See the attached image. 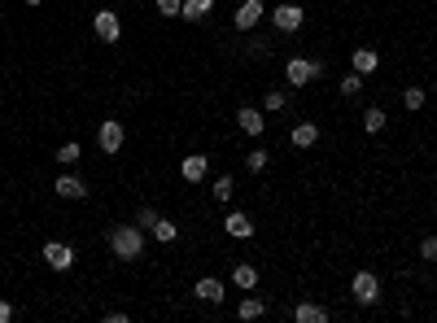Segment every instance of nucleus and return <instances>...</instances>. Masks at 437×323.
<instances>
[{
  "mask_svg": "<svg viewBox=\"0 0 437 323\" xmlns=\"http://www.w3.org/2000/svg\"><path fill=\"white\" fill-rule=\"evenodd\" d=\"M180 9H184V0H158V13H162V18H180Z\"/></svg>",
  "mask_w": 437,
  "mask_h": 323,
  "instance_id": "25",
  "label": "nucleus"
},
{
  "mask_svg": "<svg viewBox=\"0 0 437 323\" xmlns=\"http://www.w3.org/2000/svg\"><path fill=\"white\" fill-rule=\"evenodd\" d=\"M96 140H101V153H118L123 140H127V132H123L118 118H105L101 127H96Z\"/></svg>",
  "mask_w": 437,
  "mask_h": 323,
  "instance_id": "6",
  "label": "nucleus"
},
{
  "mask_svg": "<svg viewBox=\"0 0 437 323\" xmlns=\"http://www.w3.org/2000/svg\"><path fill=\"white\" fill-rule=\"evenodd\" d=\"M26 5H44V0H26Z\"/></svg>",
  "mask_w": 437,
  "mask_h": 323,
  "instance_id": "32",
  "label": "nucleus"
},
{
  "mask_svg": "<svg viewBox=\"0 0 437 323\" xmlns=\"http://www.w3.org/2000/svg\"><path fill=\"white\" fill-rule=\"evenodd\" d=\"M363 127H367V132H381V127H385V109H376V105L363 109Z\"/></svg>",
  "mask_w": 437,
  "mask_h": 323,
  "instance_id": "23",
  "label": "nucleus"
},
{
  "mask_svg": "<svg viewBox=\"0 0 437 323\" xmlns=\"http://www.w3.org/2000/svg\"><path fill=\"white\" fill-rule=\"evenodd\" d=\"M192 293H197L201 301H223V280H215V276H201L197 284H192Z\"/></svg>",
  "mask_w": 437,
  "mask_h": 323,
  "instance_id": "12",
  "label": "nucleus"
},
{
  "mask_svg": "<svg viewBox=\"0 0 437 323\" xmlns=\"http://www.w3.org/2000/svg\"><path fill=\"white\" fill-rule=\"evenodd\" d=\"M232 175H219V180H215V188H210V192H215V201H232Z\"/></svg>",
  "mask_w": 437,
  "mask_h": 323,
  "instance_id": "22",
  "label": "nucleus"
},
{
  "mask_svg": "<svg viewBox=\"0 0 437 323\" xmlns=\"http://www.w3.org/2000/svg\"><path fill=\"white\" fill-rule=\"evenodd\" d=\"M420 258H424V262H437V236H424V240H420Z\"/></svg>",
  "mask_w": 437,
  "mask_h": 323,
  "instance_id": "27",
  "label": "nucleus"
},
{
  "mask_svg": "<svg viewBox=\"0 0 437 323\" xmlns=\"http://www.w3.org/2000/svg\"><path fill=\"white\" fill-rule=\"evenodd\" d=\"M232 284L236 288H258V267L254 262H236L232 267Z\"/></svg>",
  "mask_w": 437,
  "mask_h": 323,
  "instance_id": "14",
  "label": "nucleus"
},
{
  "mask_svg": "<svg viewBox=\"0 0 437 323\" xmlns=\"http://www.w3.org/2000/svg\"><path fill=\"white\" fill-rule=\"evenodd\" d=\"M350 293H354V301H359V306H376V297H381V280L371 276V271H359V276L350 280Z\"/></svg>",
  "mask_w": 437,
  "mask_h": 323,
  "instance_id": "4",
  "label": "nucleus"
},
{
  "mask_svg": "<svg viewBox=\"0 0 437 323\" xmlns=\"http://www.w3.org/2000/svg\"><path fill=\"white\" fill-rule=\"evenodd\" d=\"M271 22H276V31H284V36H289V31H298V26L306 22V13H302L298 5H289V0H284V5L271 9Z\"/></svg>",
  "mask_w": 437,
  "mask_h": 323,
  "instance_id": "7",
  "label": "nucleus"
},
{
  "mask_svg": "<svg viewBox=\"0 0 437 323\" xmlns=\"http://www.w3.org/2000/svg\"><path fill=\"white\" fill-rule=\"evenodd\" d=\"M263 105H267V109H284V92H267Z\"/></svg>",
  "mask_w": 437,
  "mask_h": 323,
  "instance_id": "30",
  "label": "nucleus"
},
{
  "mask_svg": "<svg viewBox=\"0 0 437 323\" xmlns=\"http://www.w3.org/2000/svg\"><path fill=\"white\" fill-rule=\"evenodd\" d=\"M44 262L53 267V271H70L75 267V249L61 245V240H48V245H44Z\"/></svg>",
  "mask_w": 437,
  "mask_h": 323,
  "instance_id": "8",
  "label": "nucleus"
},
{
  "mask_svg": "<svg viewBox=\"0 0 437 323\" xmlns=\"http://www.w3.org/2000/svg\"><path fill=\"white\" fill-rule=\"evenodd\" d=\"M92 31H96V40H105V44H118L123 40V22H118L114 9H96L92 13Z\"/></svg>",
  "mask_w": 437,
  "mask_h": 323,
  "instance_id": "2",
  "label": "nucleus"
},
{
  "mask_svg": "<svg viewBox=\"0 0 437 323\" xmlns=\"http://www.w3.org/2000/svg\"><path fill=\"white\" fill-rule=\"evenodd\" d=\"M53 192H57V197H66V201H84L88 197V184L79 180V175H57Z\"/></svg>",
  "mask_w": 437,
  "mask_h": 323,
  "instance_id": "9",
  "label": "nucleus"
},
{
  "mask_svg": "<svg viewBox=\"0 0 437 323\" xmlns=\"http://www.w3.org/2000/svg\"><path fill=\"white\" fill-rule=\"evenodd\" d=\"M210 5L215 0H184V9H180V18H188V22H201L206 13H210Z\"/></svg>",
  "mask_w": 437,
  "mask_h": 323,
  "instance_id": "19",
  "label": "nucleus"
},
{
  "mask_svg": "<svg viewBox=\"0 0 437 323\" xmlns=\"http://www.w3.org/2000/svg\"><path fill=\"white\" fill-rule=\"evenodd\" d=\"M354 70H359V74H371V70H376L381 66V57H376V48H354Z\"/></svg>",
  "mask_w": 437,
  "mask_h": 323,
  "instance_id": "16",
  "label": "nucleus"
},
{
  "mask_svg": "<svg viewBox=\"0 0 437 323\" xmlns=\"http://www.w3.org/2000/svg\"><path fill=\"white\" fill-rule=\"evenodd\" d=\"M206 166H210L206 153H188L180 171H184V180H188V184H201V180H206Z\"/></svg>",
  "mask_w": 437,
  "mask_h": 323,
  "instance_id": "11",
  "label": "nucleus"
},
{
  "mask_svg": "<svg viewBox=\"0 0 437 323\" xmlns=\"http://www.w3.org/2000/svg\"><path fill=\"white\" fill-rule=\"evenodd\" d=\"M149 232H153V236L162 240V245H171V240H175V236H180V228H175V223H171V219H162V214H158V223H153V228H149Z\"/></svg>",
  "mask_w": 437,
  "mask_h": 323,
  "instance_id": "20",
  "label": "nucleus"
},
{
  "mask_svg": "<svg viewBox=\"0 0 437 323\" xmlns=\"http://www.w3.org/2000/svg\"><path fill=\"white\" fill-rule=\"evenodd\" d=\"M289 140H293V149H311V144L319 140V127H315V123H298Z\"/></svg>",
  "mask_w": 437,
  "mask_h": 323,
  "instance_id": "15",
  "label": "nucleus"
},
{
  "mask_svg": "<svg viewBox=\"0 0 437 323\" xmlns=\"http://www.w3.org/2000/svg\"><path fill=\"white\" fill-rule=\"evenodd\" d=\"M223 228H228L232 236H240V240H245V236H254V219H250V214H240V210H232V214L223 219Z\"/></svg>",
  "mask_w": 437,
  "mask_h": 323,
  "instance_id": "13",
  "label": "nucleus"
},
{
  "mask_svg": "<svg viewBox=\"0 0 437 323\" xmlns=\"http://www.w3.org/2000/svg\"><path fill=\"white\" fill-rule=\"evenodd\" d=\"M79 153H84V149H79V140H66V144L57 149V162H61V166H75Z\"/></svg>",
  "mask_w": 437,
  "mask_h": 323,
  "instance_id": "21",
  "label": "nucleus"
},
{
  "mask_svg": "<svg viewBox=\"0 0 437 323\" xmlns=\"http://www.w3.org/2000/svg\"><path fill=\"white\" fill-rule=\"evenodd\" d=\"M236 123H240V132L245 136H263V127H267V118L258 114L254 105H245V109H236Z\"/></svg>",
  "mask_w": 437,
  "mask_h": 323,
  "instance_id": "10",
  "label": "nucleus"
},
{
  "mask_svg": "<svg viewBox=\"0 0 437 323\" xmlns=\"http://www.w3.org/2000/svg\"><path fill=\"white\" fill-rule=\"evenodd\" d=\"M245 166H250V171H263V166H267V153H263V149L245 153Z\"/></svg>",
  "mask_w": 437,
  "mask_h": 323,
  "instance_id": "28",
  "label": "nucleus"
},
{
  "mask_svg": "<svg viewBox=\"0 0 437 323\" xmlns=\"http://www.w3.org/2000/svg\"><path fill=\"white\" fill-rule=\"evenodd\" d=\"M236 315L245 319V323H250V319H263V315H267V301H263V297H245V301L236 306Z\"/></svg>",
  "mask_w": 437,
  "mask_h": 323,
  "instance_id": "18",
  "label": "nucleus"
},
{
  "mask_svg": "<svg viewBox=\"0 0 437 323\" xmlns=\"http://www.w3.org/2000/svg\"><path fill=\"white\" fill-rule=\"evenodd\" d=\"M109 249H114V258H123V262H136V258L144 253V228L140 223H118V228H109Z\"/></svg>",
  "mask_w": 437,
  "mask_h": 323,
  "instance_id": "1",
  "label": "nucleus"
},
{
  "mask_svg": "<svg viewBox=\"0 0 437 323\" xmlns=\"http://www.w3.org/2000/svg\"><path fill=\"white\" fill-rule=\"evenodd\" d=\"M263 13H267L263 0H240V9L232 13V26H236V31H254L258 22H263Z\"/></svg>",
  "mask_w": 437,
  "mask_h": 323,
  "instance_id": "5",
  "label": "nucleus"
},
{
  "mask_svg": "<svg viewBox=\"0 0 437 323\" xmlns=\"http://www.w3.org/2000/svg\"><path fill=\"white\" fill-rule=\"evenodd\" d=\"M323 74V61H306V57H289V66H284V79L293 88H302V84H311V79H319Z\"/></svg>",
  "mask_w": 437,
  "mask_h": 323,
  "instance_id": "3",
  "label": "nucleus"
},
{
  "mask_svg": "<svg viewBox=\"0 0 437 323\" xmlns=\"http://www.w3.org/2000/svg\"><path fill=\"white\" fill-rule=\"evenodd\" d=\"M136 223H140V228H153V223H158V210H149V205H144L140 214H136Z\"/></svg>",
  "mask_w": 437,
  "mask_h": 323,
  "instance_id": "29",
  "label": "nucleus"
},
{
  "mask_svg": "<svg viewBox=\"0 0 437 323\" xmlns=\"http://www.w3.org/2000/svg\"><path fill=\"white\" fill-rule=\"evenodd\" d=\"M402 105H407V109H420V105H424V88H407V92H402Z\"/></svg>",
  "mask_w": 437,
  "mask_h": 323,
  "instance_id": "26",
  "label": "nucleus"
},
{
  "mask_svg": "<svg viewBox=\"0 0 437 323\" xmlns=\"http://www.w3.org/2000/svg\"><path fill=\"white\" fill-rule=\"evenodd\" d=\"M293 319H298V323H323V319H328V310H323V306H315V301H302L298 310H293Z\"/></svg>",
  "mask_w": 437,
  "mask_h": 323,
  "instance_id": "17",
  "label": "nucleus"
},
{
  "mask_svg": "<svg viewBox=\"0 0 437 323\" xmlns=\"http://www.w3.org/2000/svg\"><path fill=\"white\" fill-rule=\"evenodd\" d=\"M359 88H363V74H359V70H350V74L342 79V96H354Z\"/></svg>",
  "mask_w": 437,
  "mask_h": 323,
  "instance_id": "24",
  "label": "nucleus"
},
{
  "mask_svg": "<svg viewBox=\"0 0 437 323\" xmlns=\"http://www.w3.org/2000/svg\"><path fill=\"white\" fill-rule=\"evenodd\" d=\"M9 319H13V306H9V301H0V323H9Z\"/></svg>",
  "mask_w": 437,
  "mask_h": 323,
  "instance_id": "31",
  "label": "nucleus"
}]
</instances>
